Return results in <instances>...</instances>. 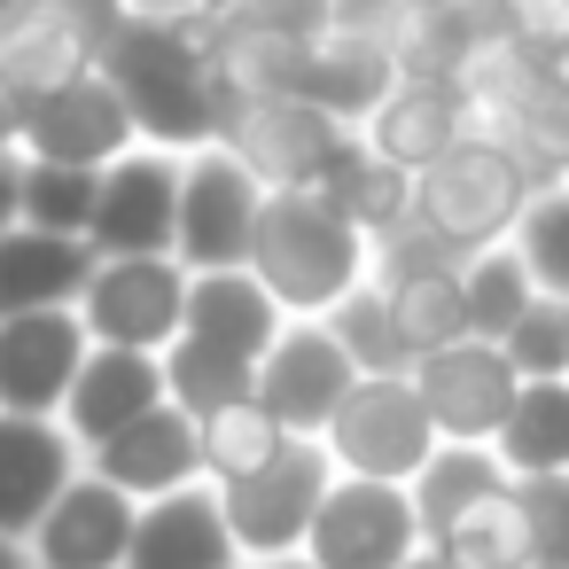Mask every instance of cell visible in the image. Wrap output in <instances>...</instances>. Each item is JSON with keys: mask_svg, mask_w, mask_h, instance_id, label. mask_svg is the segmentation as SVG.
<instances>
[{"mask_svg": "<svg viewBox=\"0 0 569 569\" xmlns=\"http://www.w3.org/2000/svg\"><path fill=\"white\" fill-rule=\"evenodd\" d=\"M118 24H126V0H24L0 24V94L32 102L40 87L94 71Z\"/></svg>", "mask_w": 569, "mask_h": 569, "instance_id": "cell-5", "label": "cell"}, {"mask_svg": "<svg viewBox=\"0 0 569 569\" xmlns=\"http://www.w3.org/2000/svg\"><path fill=\"white\" fill-rule=\"evenodd\" d=\"M196 468H203V445H196V421H188L172 398L94 445V476L118 483L126 499H164V491H180Z\"/></svg>", "mask_w": 569, "mask_h": 569, "instance_id": "cell-21", "label": "cell"}, {"mask_svg": "<svg viewBox=\"0 0 569 569\" xmlns=\"http://www.w3.org/2000/svg\"><path fill=\"white\" fill-rule=\"evenodd\" d=\"M320 491H328V452H320L312 437H289L266 468H250V476L219 483V515H227L234 546H250V553H266V561H273V553L305 546Z\"/></svg>", "mask_w": 569, "mask_h": 569, "instance_id": "cell-11", "label": "cell"}, {"mask_svg": "<svg viewBox=\"0 0 569 569\" xmlns=\"http://www.w3.org/2000/svg\"><path fill=\"white\" fill-rule=\"evenodd\" d=\"M515 522H522V569H569V468L553 476H507Z\"/></svg>", "mask_w": 569, "mask_h": 569, "instance_id": "cell-34", "label": "cell"}, {"mask_svg": "<svg viewBox=\"0 0 569 569\" xmlns=\"http://www.w3.org/2000/svg\"><path fill=\"white\" fill-rule=\"evenodd\" d=\"M351 133H359L382 164L421 172L429 157H445V149L468 133V102H460L452 79H390V94H382Z\"/></svg>", "mask_w": 569, "mask_h": 569, "instance_id": "cell-20", "label": "cell"}, {"mask_svg": "<svg viewBox=\"0 0 569 569\" xmlns=\"http://www.w3.org/2000/svg\"><path fill=\"white\" fill-rule=\"evenodd\" d=\"M133 499L102 476H71L56 491V507L32 522V553L40 569H126V546H133Z\"/></svg>", "mask_w": 569, "mask_h": 569, "instance_id": "cell-16", "label": "cell"}, {"mask_svg": "<svg viewBox=\"0 0 569 569\" xmlns=\"http://www.w3.org/2000/svg\"><path fill=\"white\" fill-rule=\"evenodd\" d=\"M126 9H141V17H164V9H188V0H126Z\"/></svg>", "mask_w": 569, "mask_h": 569, "instance_id": "cell-39", "label": "cell"}, {"mask_svg": "<svg viewBox=\"0 0 569 569\" xmlns=\"http://www.w3.org/2000/svg\"><path fill=\"white\" fill-rule=\"evenodd\" d=\"M17 9H24V0H0V24H9V17H17Z\"/></svg>", "mask_w": 569, "mask_h": 569, "instance_id": "cell-40", "label": "cell"}, {"mask_svg": "<svg viewBox=\"0 0 569 569\" xmlns=\"http://www.w3.org/2000/svg\"><path fill=\"white\" fill-rule=\"evenodd\" d=\"M499 468L507 476H553V468H569V375L515 382V406L499 421Z\"/></svg>", "mask_w": 569, "mask_h": 569, "instance_id": "cell-25", "label": "cell"}, {"mask_svg": "<svg viewBox=\"0 0 569 569\" xmlns=\"http://www.w3.org/2000/svg\"><path fill=\"white\" fill-rule=\"evenodd\" d=\"M351 382H359V367H351V351L328 336V320H297V328H281V336L266 343L250 398H258L289 437H312V429H328V413L343 406Z\"/></svg>", "mask_w": 569, "mask_h": 569, "instance_id": "cell-13", "label": "cell"}, {"mask_svg": "<svg viewBox=\"0 0 569 569\" xmlns=\"http://www.w3.org/2000/svg\"><path fill=\"white\" fill-rule=\"evenodd\" d=\"M17 203H24V149L0 141V227H17Z\"/></svg>", "mask_w": 569, "mask_h": 569, "instance_id": "cell-37", "label": "cell"}, {"mask_svg": "<svg viewBox=\"0 0 569 569\" xmlns=\"http://www.w3.org/2000/svg\"><path fill=\"white\" fill-rule=\"evenodd\" d=\"M157 359H164V398H172L188 421H203V413H219V406H242L250 382H258V359H234V351L196 343V336H172Z\"/></svg>", "mask_w": 569, "mask_h": 569, "instance_id": "cell-28", "label": "cell"}, {"mask_svg": "<svg viewBox=\"0 0 569 569\" xmlns=\"http://www.w3.org/2000/svg\"><path fill=\"white\" fill-rule=\"evenodd\" d=\"M196 445H203V468H211L219 483H234V476L266 468V460L289 445V429H281V421H273L258 398H242V406L203 413V421H196Z\"/></svg>", "mask_w": 569, "mask_h": 569, "instance_id": "cell-31", "label": "cell"}, {"mask_svg": "<svg viewBox=\"0 0 569 569\" xmlns=\"http://www.w3.org/2000/svg\"><path fill=\"white\" fill-rule=\"evenodd\" d=\"M0 569H32V553H24V538H9V530H0Z\"/></svg>", "mask_w": 569, "mask_h": 569, "instance_id": "cell-38", "label": "cell"}, {"mask_svg": "<svg viewBox=\"0 0 569 569\" xmlns=\"http://www.w3.org/2000/svg\"><path fill=\"white\" fill-rule=\"evenodd\" d=\"M87 320L79 305L48 312H9L0 320V413H63V390L87 359Z\"/></svg>", "mask_w": 569, "mask_h": 569, "instance_id": "cell-15", "label": "cell"}, {"mask_svg": "<svg viewBox=\"0 0 569 569\" xmlns=\"http://www.w3.org/2000/svg\"><path fill=\"white\" fill-rule=\"evenodd\" d=\"M320 196H328V203H336V211H343V219H351V227L375 242L382 227H398V219L413 211V172L382 164V157H375V149L351 133V141L336 149V164L320 172Z\"/></svg>", "mask_w": 569, "mask_h": 569, "instance_id": "cell-26", "label": "cell"}, {"mask_svg": "<svg viewBox=\"0 0 569 569\" xmlns=\"http://www.w3.org/2000/svg\"><path fill=\"white\" fill-rule=\"evenodd\" d=\"M530 196H538V172H530L499 133H476V126H468L445 157H429V164L413 172V219H421L452 258L507 242L515 219L530 211Z\"/></svg>", "mask_w": 569, "mask_h": 569, "instance_id": "cell-3", "label": "cell"}, {"mask_svg": "<svg viewBox=\"0 0 569 569\" xmlns=\"http://www.w3.org/2000/svg\"><path fill=\"white\" fill-rule=\"evenodd\" d=\"M429 553L445 569H522V522H515V491H491L476 507H460L452 522L429 530Z\"/></svg>", "mask_w": 569, "mask_h": 569, "instance_id": "cell-30", "label": "cell"}, {"mask_svg": "<svg viewBox=\"0 0 569 569\" xmlns=\"http://www.w3.org/2000/svg\"><path fill=\"white\" fill-rule=\"evenodd\" d=\"M79 476V445L56 413H0V530L24 538Z\"/></svg>", "mask_w": 569, "mask_h": 569, "instance_id": "cell-18", "label": "cell"}, {"mask_svg": "<svg viewBox=\"0 0 569 569\" xmlns=\"http://www.w3.org/2000/svg\"><path fill=\"white\" fill-rule=\"evenodd\" d=\"M328 445L351 476H382L406 483L421 476V460L437 452V421L413 390V375H359L343 390V406L328 413Z\"/></svg>", "mask_w": 569, "mask_h": 569, "instance_id": "cell-7", "label": "cell"}, {"mask_svg": "<svg viewBox=\"0 0 569 569\" xmlns=\"http://www.w3.org/2000/svg\"><path fill=\"white\" fill-rule=\"evenodd\" d=\"M530 297H538V281H530V266H522V250H515V242H491V250H468V258H460V305H468V336L499 343Z\"/></svg>", "mask_w": 569, "mask_h": 569, "instance_id": "cell-29", "label": "cell"}, {"mask_svg": "<svg viewBox=\"0 0 569 569\" xmlns=\"http://www.w3.org/2000/svg\"><path fill=\"white\" fill-rule=\"evenodd\" d=\"M188 312V266L172 250H141V258H94L87 289H79V320L94 343H126V351H164L180 336Z\"/></svg>", "mask_w": 569, "mask_h": 569, "instance_id": "cell-8", "label": "cell"}, {"mask_svg": "<svg viewBox=\"0 0 569 569\" xmlns=\"http://www.w3.org/2000/svg\"><path fill=\"white\" fill-rule=\"evenodd\" d=\"M266 188L250 180V164L219 141L180 157V219H172V258L188 273H219V266H250V227H258Z\"/></svg>", "mask_w": 569, "mask_h": 569, "instance_id": "cell-4", "label": "cell"}, {"mask_svg": "<svg viewBox=\"0 0 569 569\" xmlns=\"http://www.w3.org/2000/svg\"><path fill=\"white\" fill-rule=\"evenodd\" d=\"M188 9H227V0H188Z\"/></svg>", "mask_w": 569, "mask_h": 569, "instance_id": "cell-42", "label": "cell"}, {"mask_svg": "<svg viewBox=\"0 0 569 569\" xmlns=\"http://www.w3.org/2000/svg\"><path fill=\"white\" fill-rule=\"evenodd\" d=\"M94 273V250L79 234H40V227H0V320L9 312H48V305H79Z\"/></svg>", "mask_w": 569, "mask_h": 569, "instance_id": "cell-24", "label": "cell"}, {"mask_svg": "<svg viewBox=\"0 0 569 569\" xmlns=\"http://www.w3.org/2000/svg\"><path fill=\"white\" fill-rule=\"evenodd\" d=\"M172 219H180V157L133 141L118 164H102V196H94V219H87V250L94 258L172 250Z\"/></svg>", "mask_w": 569, "mask_h": 569, "instance_id": "cell-12", "label": "cell"}, {"mask_svg": "<svg viewBox=\"0 0 569 569\" xmlns=\"http://www.w3.org/2000/svg\"><path fill=\"white\" fill-rule=\"evenodd\" d=\"M180 336L219 343L234 359H266V343L281 336V305L266 297V281L250 266H219V273H188V312Z\"/></svg>", "mask_w": 569, "mask_h": 569, "instance_id": "cell-23", "label": "cell"}, {"mask_svg": "<svg viewBox=\"0 0 569 569\" xmlns=\"http://www.w3.org/2000/svg\"><path fill=\"white\" fill-rule=\"evenodd\" d=\"M515 382H522V375H515L507 351L483 343V336H460V343L413 359V390H421V406H429V421H437L445 445H483V437H499V421H507V406H515Z\"/></svg>", "mask_w": 569, "mask_h": 569, "instance_id": "cell-14", "label": "cell"}, {"mask_svg": "<svg viewBox=\"0 0 569 569\" xmlns=\"http://www.w3.org/2000/svg\"><path fill=\"white\" fill-rule=\"evenodd\" d=\"M382 297H390V320H398L406 359L445 351V343H460V336H468L460 266H421V273H398V281H382Z\"/></svg>", "mask_w": 569, "mask_h": 569, "instance_id": "cell-27", "label": "cell"}, {"mask_svg": "<svg viewBox=\"0 0 569 569\" xmlns=\"http://www.w3.org/2000/svg\"><path fill=\"white\" fill-rule=\"evenodd\" d=\"M94 196H102V172L24 157V203H17V219H24V227H40V234H79V242H87Z\"/></svg>", "mask_w": 569, "mask_h": 569, "instance_id": "cell-32", "label": "cell"}, {"mask_svg": "<svg viewBox=\"0 0 569 569\" xmlns=\"http://www.w3.org/2000/svg\"><path fill=\"white\" fill-rule=\"evenodd\" d=\"M305 546H312L320 569H406L413 546H421L413 491L382 483V476H343V483L320 491Z\"/></svg>", "mask_w": 569, "mask_h": 569, "instance_id": "cell-9", "label": "cell"}, {"mask_svg": "<svg viewBox=\"0 0 569 569\" xmlns=\"http://www.w3.org/2000/svg\"><path fill=\"white\" fill-rule=\"evenodd\" d=\"M499 351H507V367L522 375V382H538V375H569V297H530L522 312H515V328L499 336Z\"/></svg>", "mask_w": 569, "mask_h": 569, "instance_id": "cell-36", "label": "cell"}, {"mask_svg": "<svg viewBox=\"0 0 569 569\" xmlns=\"http://www.w3.org/2000/svg\"><path fill=\"white\" fill-rule=\"evenodd\" d=\"M250 273L281 312L320 320L336 297L367 281V234L320 196V188H266L250 227Z\"/></svg>", "mask_w": 569, "mask_h": 569, "instance_id": "cell-2", "label": "cell"}, {"mask_svg": "<svg viewBox=\"0 0 569 569\" xmlns=\"http://www.w3.org/2000/svg\"><path fill=\"white\" fill-rule=\"evenodd\" d=\"M343 141H351V126L305 94H258V102L219 110V149H234L258 188H320V172L336 164Z\"/></svg>", "mask_w": 569, "mask_h": 569, "instance_id": "cell-6", "label": "cell"}, {"mask_svg": "<svg viewBox=\"0 0 569 569\" xmlns=\"http://www.w3.org/2000/svg\"><path fill=\"white\" fill-rule=\"evenodd\" d=\"M149 406H164V359L157 351H126V343H87L71 390H63V429L71 445H102L126 421H141Z\"/></svg>", "mask_w": 569, "mask_h": 569, "instance_id": "cell-17", "label": "cell"}, {"mask_svg": "<svg viewBox=\"0 0 569 569\" xmlns=\"http://www.w3.org/2000/svg\"><path fill=\"white\" fill-rule=\"evenodd\" d=\"M515 250L546 297H569V180H546L530 211L515 219Z\"/></svg>", "mask_w": 569, "mask_h": 569, "instance_id": "cell-35", "label": "cell"}, {"mask_svg": "<svg viewBox=\"0 0 569 569\" xmlns=\"http://www.w3.org/2000/svg\"><path fill=\"white\" fill-rule=\"evenodd\" d=\"M234 530L219 515V491H164L133 515V546H126V569H234Z\"/></svg>", "mask_w": 569, "mask_h": 569, "instance_id": "cell-22", "label": "cell"}, {"mask_svg": "<svg viewBox=\"0 0 569 569\" xmlns=\"http://www.w3.org/2000/svg\"><path fill=\"white\" fill-rule=\"evenodd\" d=\"M133 141H141V133H133L118 87H110L102 71H71V79L40 87V94L17 110V149H24V157H48V164H87V172H102V164H118Z\"/></svg>", "mask_w": 569, "mask_h": 569, "instance_id": "cell-10", "label": "cell"}, {"mask_svg": "<svg viewBox=\"0 0 569 569\" xmlns=\"http://www.w3.org/2000/svg\"><path fill=\"white\" fill-rule=\"evenodd\" d=\"M273 569H320V561H273Z\"/></svg>", "mask_w": 569, "mask_h": 569, "instance_id": "cell-41", "label": "cell"}, {"mask_svg": "<svg viewBox=\"0 0 569 569\" xmlns=\"http://www.w3.org/2000/svg\"><path fill=\"white\" fill-rule=\"evenodd\" d=\"M390 79H398V63H390V40H382V24H343V17H328L312 40H305V102H320L328 118H343V126H359L382 94H390Z\"/></svg>", "mask_w": 569, "mask_h": 569, "instance_id": "cell-19", "label": "cell"}, {"mask_svg": "<svg viewBox=\"0 0 569 569\" xmlns=\"http://www.w3.org/2000/svg\"><path fill=\"white\" fill-rule=\"evenodd\" d=\"M328 336L351 351L359 375H398V367H406V343H398V320H390L382 281H375V289L359 281L351 297H336V305H328Z\"/></svg>", "mask_w": 569, "mask_h": 569, "instance_id": "cell-33", "label": "cell"}, {"mask_svg": "<svg viewBox=\"0 0 569 569\" xmlns=\"http://www.w3.org/2000/svg\"><path fill=\"white\" fill-rule=\"evenodd\" d=\"M94 71L118 87V102H126L133 133H141L149 149L188 157V149L219 141L211 17H203V9H164V17L126 9V24L110 32V48H102V63H94Z\"/></svg>", "mask_w": 569, "mask_h": 569, "instance_id": "cell-1", "label": "cell"}]
</instances>
